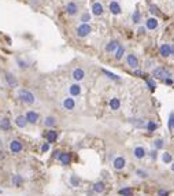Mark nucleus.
<instances>
[{
    "mask_svg": "<svg viewBox=\"0 0 174 196\" xmlns=\"http://www.w3.org/2000/svg\"><path fill=\"white\" fill-rule=\"evenodd\" d=\"M18 97H19V100L22 103H25V104H33V103L36 102L34 95L30 91H28V89H19V91H18Z\"/></svg>",
    "mask_w": 174,
    "mask_h": 196,
    "instance_id": "f257e3e1",
    "label": "nucleus"
},
{
    "mask_svg": "<svg viewBox=\"0 0 174 196\" xmlns=\"http://www.w3.org/2000/svg\"><path fill=\"white\" fill-rule=\"evenodd\" d=\"M152 77L158 78V80H166V78L171 77V74H170V72H167V70L163 69V67H156V69L152 72Z\"/></svg>",
    "mask_w": 174,
    "mask_h": 196,
    "instance_id": "f03ea898",
    "label": "nucleus"
},
{
    "mask_svg": "<svg viewBox=\"0 0 174 196\" xmlns=\"http://www.w3.org/2000/svg\"><path fill=\"white\" fill-rule=\"evenodd\" d=\"M77 36L78 37H86L89 33L92 32V28H91V25L89 23H81L80 26L77 28Z\"/></svg>",
    "mask_w": 174,
    "mask_h": 196,
    "instance_id": "7ed1b4c3",
    "label": "nucleus"
},
{
    "mask_svg": "<svg viewBox=\"0 0 174 196\" xmlns=\"http://www.w3.org/2000/svg\"><path fill=\"white\" fill-rule=\"evenodd\" d=\"M22 149H23V145L19 140H12L11 143H10V151H11L12 154H19Z\"/></svg>",
    "mask_w": 174,
    "mask_h": 196,
    "instance_id": "20e7f679",
    "label": "nucleus"
},
{
    "mask_svg": "<svg viewBox=\"0 0 174 196\" xmlns=\"http://www.w3.org/2000/svg\"><path fill=\"white\" fill-rule=\"evenodd\" d=\"M126 63L129 67H132V69H137L138 67V58L134 55V54H129V55L126 56Z\"/></svg>",
    "mask_w": 174,
    "mask_h": 196,
    "instance_id": "39448f33",
    "label": "nucleus"
},
{
    "mask_svg": "<svg viewBox=\"0 0 174 196\" xmlns=\"http://www.w3.org/2000/svg\"><path fill=\"white\" fill-rule=\"evenodd\" d=\"M108 9H110L111 14H114V15H119L122 12L121 4H119L117 0H113V2H110V6H108Z\"/></svg>",
    "mask_w": 174,
    "mask_h": 196,
    "instance_id": "423d86ee",
    "label": "nucleus"
},
{
    "mask_svg": "<svg viewBox=\"0 0 174 196\" xmlns=\"http://www.w3.org/2000/svg\"><path fill=\"white\" fill-rule=\"evenodd\" d=\"M158 26H159V22H158V19L155 17L148 18V19L145 21V29L147 30H155Z\"/></svg>",
    "mask_w": 174,
    "mask_h": 196,
    "instance_id": "0eeeda50",
    "label": "nucleus"
},
{
    "mask_svg": "<svg viewBox=\"0 0 174 196\" xmlns=\"http://www.w3.org/2000/svg\"><path fill=\"white\" fill-rule=\"evenodd\" d=\"M103 12H104V9H103L102 3H99V2H95V3L92 4V14H93L95 17H100Z\"/></svg>",
    "mask_w": 174,
    "mask_h": 196,
    "instance_id": "6e6552de",
    "label": "nucleus"
},
{
    "mask_svg": "<svg viewBox=\"0 0 174 196\" xmlns=\"http://www.w3.org/2000/svg\"><path fill=\"white\" fill-rule=\"evenodd\" d=\"M66 12L69 15H77L78 14V4L74 2H70L66 6Z\"/></svg>",
    "mask_w": 174,
    "mask_h": 196,
    "instance_id": "1a4fd4ad",
    "label": "nucleus"
},
{
    "mask_svg": "<svg viewBox=\"0 0 174 196\" xmlns=\"http://www.w3.org/2000/svg\"><path fill=\"white\" fill-rule=\"evenodd\" d=\"M71 75L75 81H82L84 78H85V72H84V69H81V67H77V69L73 70Z\"/></svg>",
    "mask_w": 174,
    "mask_h": 196,
    "instance_id": "9d476101",
    "label": "nucleus"
},
{
    "mask_svg": "<svg viewBox=\"0 0 174 196\" xmlns=\"http://www.w3.org/2000/svg\"><path fill=\"white\" fill-rule=\"evenodd\" d=\"M26 121H28V124H37V121H39V114L36 113V111H28L26 113Z\"/></svg>",
    "mask_w": 174,
    "mask_h": 196,
    "instance_id": "9b49d317",
    "label": "nucleus"
},
{
    "mask_svg": "<svg viewBox=\"0 0 174 196\" xmlns=\"http://www.w3.org/2000/svg\"><path fill=\"white\" fill-rule=\"evenodd\" d=\"M63 107H64V110H69V111L74 110V107H75V100L73 99L71 96L66 97V99L63 100Z\"/></svg>",
    "mask_w": 174,
    "mask_h": 196,
    "instance_id": "f8f14e48",
    "label": "nucleus"
},
{
    "mask_svg": "<svg viewBox=\"0 0 174 196\" xmlns=\"http://www.w3.org/2000/svg\"><path fill=\"white\" fill-rule=\"evenodd\" d=\"M58 159L61 160L62 165L67 166V165H70V162H71V155H70L69 152H61V155H59Z\"/></svg>",
    "mask_w": 174,
    "mask_h": 196,
    "instance_id": "ddd939ff",
    "label": "nucleus"
},
{
    "mask_svg": "<svg viewBox=\"0 0 174 196\" xmlns=\"http://www.w3.org/2000/svg\"><path fill=\"white\" fill-rule=\"evenodd\" d=\"M0 129L4 130V132H7V130L11 129V121H10L7 117L2 118V121H0Z\"/></svg>",
    "mask_w": 174,
    "mask_h": 196,
    "instance_id": "4468645a",
    "label": "nucleus"
},
{
    "mask_svg": "<svg viewBox=\"0 0 174 196\" xmlns=\"http://www.w3.org/2000/svg\"><path fill=\"white\" fill-rule=\"evenodd\" d=\"M159 52L163 58H167V56L171 55V50H170V45L169 44H162L159 48Z\"/></svg>",
    "mask_w": 174,
    "mask_h": 196,
    "instance_id": "2eb2a0df",
    "label": "nucleus"
},
{
    "mask_svg": "<svg viewBox=\"0 0 174 196\" xmlns=\"http://www.w3.org/2000/svg\"><path fill=\"white\" fill-rule=\"evenodd\" d=\"M69 92H70V95H71V97L78 96V95L81 93V86H80V84H73V85H70Z\"/></svg>",
    "mask_w": 174,
    "mask_h": 196,
    "instance_id": "dca6fc26",
    "label": "nucleus"
},
{
    "mask_svg": "<svg viewBox=\"0 0 174 196\" xmlns=\"http://www.w3.org/2000/svg\"><path fill=\"white\" fill-rule=\"evenodd\" d=\"M15 125H17L18 128H21V129L26 128V125H28V121H26V117H25V115H18L17 118H15Z\"/></svg>",
    "mask_w": 174,
    "mask_h": 196,
    "instance_id": "f3484780",
    "label": "nucleus"
},
{
    "mask_svg": "<svg viewBox=\"0 0 174 196\" xmlns=\"http://www.w3.org/2000/svg\"><path fill=\"white\" fill-rule=\"evenodd\" d=\"M6 81L10 86H17L18 85V81L15 78V75L12 73H6Z\"/></svg>",
    "mask_w": 174,
    "mask_h": 196,
    "instance_id": "a211bd4d",
    "label": "nucleus"
},
{
    "mask_svg": "<svg viewBox=\"0 0 174 196\" xmlns=\"http://www.w3.org/2000/svg\"><path fill=\"white\" fill-rule=\"evenodd\" d=\"M118 45H119V43L117 41V40H111V41L106 45V52H115Z\"/></svg>",
    "mask_w": 174,
    "mask_h": 196,
    "instance_id": "6ab92c4d",
    "label": "nucleus"
},
{
    "mask_svg": "<svg viewBox=\"0 0 174 196\" xmlns=\"http://www.w3.org/2000/svg\"><path fill=\"white\" fill-rule=\"evenodd\" d=\"M45 137H47V143L52 144V143H55V141L58 140V132H55V130H50Z\"/></svg>",
    "mask_w": 174,
    "mask_h": 196,
    "instance_id": "aec40b11",
    "label": "nucleus"
},
{
    "mask_svg": "<svg viewBox=\"0 0 174 196\" xmlns=\"http://www.w3.org/2000/svg\"><path fill=\"white\" fill-rule=\"evenodd\" d=\"M125 165H126V162H125L124 158L118 156V158H115V159H114V167H115L117 170H121V169H124Z\"/></svg>",
    "mask_w": 174,
    "mask_h": 196,
    "instance_id": "412c9836",
    "label": "nucleus"
},
{
    "mask_svg": "<svg viewBox=\"0 0 174 196\" xmlns=\"http://www.w3.org/2000/svg\"><path fill=\"white\" fill-rule=\"evenodd\" d=\"M55 124H56V118H55V117H52V115L45 117V119H44V125H45L47 128H52Z\"/></svg>",
    "mask_w": 174,
    "mask_h": 196,
    "instance_id": "4be33fe9",
    "label": "nucleus"
},
{
    "mask_svg": "<svg viewBox=\"0 0 174 196\" xmlns=\"http://www.w3.org/2000/svg\"><path fill=\"white\" fill-rule=\"evenodd\" d=\"M134 156L137 158V159H143V158L145 156V149H144L143 147H136L134 148Z\"/></svg>",
    "mask_w": 174,
    "mask_h": 196,
    "instance_id": "5701e85b",
    "label": "nucleus"
},
{
    "mask_svg": "<svg viewBox=\"0 0 174 196\" xmlns=\"http://www.w3.org/2000/svg\"><path fill=\"white\" fill-rule=\"evenodd\" d=\"M110 107H111V110H114V111H117L121 107V102H119L118 97H113V99L110 100Z\"/></svg>",
    "mask_w": 174,
    "mask_h": 196,
    "instance_id": "b1692460",
    "label": "nucleus"
},
{
    "mask_svg": "<svg viewBox=\"0 0 174 196\" xmlns=\"http://www.w3.org/2000/svg\"><path fill=\"white\" fill-rule=\"evenodd\" d=\"M103 73H104V75L106 77H108L110 80H113V81H121V77L119 75H117V74H114V73H111V72H108V70H106V69H103L102 70Z\"/></svg>",
    "mask_w": 174,
    "mask_h": 196,
    "instance_id": "393cba45",
    "label": "nucleus"
},
{
    "mask_svg": "<svg viewBox=\"0 0 174 196\" xmlns=\"http://www.w3.org/2000/svg\"><path fill=\"white\" fill-rule=\"evenodd\" d=\"M104 189H106V185H104V182H102V181H99V182H95V185H93V191H95V192H97V193H102V192H104Z\"/></svg>",
    "mask_w": 174,
    "mask_h": 196,
    "instance_id": "a878e982",
    "label": "nucleus"
},
{
    "mask_svg": "<svg viewBox=\"0 0 174 196\" xmlns=\"http://www.w3.org/2000/svg\"><path fill=\"white\" fill-rule=\"evenodd\" d=\"M124 55H125V47L124 45H118V48L115 50V59L119 61V59H122Z\"/></svg>",
    "mask_w": 174,
    "mask_h": 196,
    "instance_id": "bb28decb",
    "label": "nucleus"
},
{
    "mask_svg": "<svg viewBox=\"0 0 174 196\" xmlns=\"http://www.w3.org/2000/svg\"><path fill=\"white\" fill-rule=\"evenodd\" d=\"M12 184H14L15 187H21V185L23 184L22 176H19V174H15V176H12Z\"/></svg>",
    "mask_w": 174,
    "mask_h": 196,
    "instance_id": "cd10ccee",
    "label": "nucleus"
},
{
    "mask_svg": "<svg viewBox=\"0 0 174 196\" xmlns=\"http://www.w3.org/2000/svg\"><path fill=\"white\" fill-rule=\"evenodd\" d=\"M141 21V12L138 11V10H136L134 12H133V17H132V22L134 23V25H138Z\"/></svg>",
    "mask_w": 174,
    "mask_h": 196,
    "instance_id": "c85d7f7f",
    "label": "nucleus"
},
{
    "mask_svg": "<svg viewBox=\"0 0 174 196\" xmlns=\"http://www.w3.org/2000/svg\"><path fill=\"white\" fill-rule=\"evenodd\" d=\"M70 184H71L73 187H75V188H77V187H80V184H81V180L78 178L77 176H71V177H70Z\"/></svg>",
    "mask_w": 174,
    "mask_h": 196,
    "instance_id": "c756f323",
    "label": "nucleus"
},
{
    "mask_svg": "<svg viewBox=\"0 0 174 196\" xmlns=\"http://www.w3.org/2000/svg\"><path fill=\"white\" fill-rule=\"evenodd\" d=\"M148 9H149V12H151L152 15H159L160 14V10L158 9V6H155V4H149Z\"/></svg>",
    "mask_w": 174,
    "mask_h": 196,
    "instance_id": "7c9ffc66",
    "label": "nucleus"
},
{
    "mask_svg": "<svg viewBox=\"0 0 174 196\" xmlns=\"http://www.w3.org/2000/svg\"><path fill=\"white\" fill-rule=\"evenodd\" d=\"M80 21L82 23H88L89 21H91V14H89V12H84V14L80 17Z\"/></svg>",
    "mask_w": 174,
    "mask_h": 196,
    "instance_id": "2f4dec72",
    "label": "nucleus"
},
{
    "mask_svg": "<svg viewBox=\"0 0 174 196\" xmlns=\"http://www.w3.org/2000/svg\"><path fill=\"white\" fill-rule=\"evenodd\" d=\"M119 195L122 196H133V191L130 188H124V189L119 191Z\"/></svg>",
    "mask_w": 174,
    "mask_h": 196,
    "instance_id": "473e14b6",
    "label": "nucleus"
},
{
    "mask_svg": "<svg viewBox=\"0 0 174 196\" xmlns=\"http://www.w3.org/2000/svg\"><path fill=\"white\" fill-rule=\"evenodd\" d=\"M156 128H158V125L155 124L154 121H149V122H147V129H148L149 132H155V130H156Z\"/></svg>",
    "mask_w": 174,
    "mask_h": 196,
    "instance_id": "72a5a7b5",
    "label": "nucleus"
},
{
    "mask_svg": "<svg viewBox=\"0 0 174 196\" xmlns=\"http://www.w3.org/2000/svg\"><path fill=\"white\" fill-rule=\"evenodd\" d=\"M162 159H163V162H165V163H171V154L165 152V154H163V156H162Z\"/></svg>",
    "mask_w": 174,
    "mask_h": 196,
    "instance_id": "f704fd0d",
    "label": "nucleus"
},
{
    "mask_svg": "<svg viewBox=\"0 0 174 196\" xmlns=\"http://www.w3.org/2000/svg\"><path fill=\"white\" fill-rule=\"evenodd\" d=\"M155 148H158V149L163 148V140H162V138H158V140H155Z\"/></svg>",
    "mask_w": 174,
    "mask_h": 196,
    "instance_id": "c9c22d12",
    "label": "nucleus"
},
{
    "mask_svg": "<svg viewBox=\"0 0 174 196\" xmlns=\"http://www.w3.org/2000/svg\"><path fill=\"white\" fill-rule=\"evenodd\" d=\"M147 85H148V88L151 89V91H154V89L156 88V85H155L154 80H148V81H147Z\"/></svg>",
    "mask_w": 174,
    "mask_h": 196,
    "instance_id": "e433bc0d",
    "label": "nucleus"
},
{
    "mask_svg": "<svg viewBox=\"0 0 174 196\" xmlns=\"http://www.w3.org/2000/svg\"><path fill=\"white\" fill-rule=\"evenodd\" d=\"M136 173H137V176H140V177H143V178H145L147 176H148V174H147V171H144V170H140V169H138L137 171H136Z\"/></svg>",
    "mask_w": 174,
    "mask_h": 196,
    "instance_id": "4c0bfd02",
    "label": "nucleus"
},
{
    "mask_svg": "<svg viewBox=\"0 0 174 196\" xmlns=\"http://www.w3.org/2000/svg\"><path fill=\"white\" fill-rule=\"evenodd\" d=\"M50 149V143H44L41 147V152H47Z\"/></svg>",
    "mask_w": 174,
    "mask_h": 196,
    "instance_id": "58836bf2",
    "label": "nucleus"
},
{
    "mask_svg": "<svg viewBox=\"0 0 174 196\" xmlns=\"http://www.w3.org/2000/svg\"><path fill=\"white\" fill-rule=\"evenodd\" d=\"M18 63H19V67L21 69H26V67H28V63H26V62H23V61H18Z\"/></svg>",
    "mask_w": 174,
    "mask_h": 196,
    "instance_id": "ea45409f",
    "label": "nucleus"
},
{
    "mask_svg": "<svg viewBox=\"0 0 174 196\" xmlns=\"http://www.w3.org/2000/svg\"><path fill=\"white\" fill-rule=\"evenodd\" d=\"M173 119H174V113L170 114V117H169V128L171 129V125H173Z\"/></svg>",
    "mask_w": 174,
    "mask_h": 196,
    "instance_id": "a19ab883",
    "label": "nucleus"
},
{
    "mask_svg": "<svg viewBox=\"0 0 174 196\" xmlns=\"http://www.w3.org/2000/svg\"><path fill=\"white\" fill-rule=\"evenodd\" d=\"M165 82L167 84V85H173L174 81H173V78H171V77H169V78H166V80H165Z\"/></svg>",
    "mask_w": 174,
    "mask_h": 196,
    "instance_id": "79ce46f5",
    "label": "nucleus"
},
{
    "mask_svg": "<svg viewBox=\"0 0 174 196\" xmlns=\"http://www.w3.org/2000/svg\"><path fill=\"white\" fill-rule=\"evenodd\" d=\"M144 32H145V28H140L137 30V33H140V34H144Z\"/></svg>",
    "mask_w": 174,
    "mask_h": 196,
    "instance_id": "37998d69",
    "label": "nucleus"
},
{
    "mask_svg": "<svg viewBox=\"0 0 174 196\" xmlns=\"http://www.w3.org/2000/svg\"><path fill=\"white\" fill-rule=\"evenodd\" d=\"M159 195L160 196H167V192H166V191H159Z\"/></svg>",
    "mask_w": 174,
    "mask_h": 196,
    "instance_id": "c03bdc74",
    "label": "nucleus"
},
{
    "mask_svg": "<svg viewBox=\"0 0 174 196\" xmlns=\"http://www.w3.org/2000/svg\"><path fill=\"white\" fill-rule=\"evenodd\" d=\"M59 155H61V151H55V152H54V158H59Z\"/></svg>",
    "mask_w": 174,
    "mask_h": 196,
    "instance_id": "a18cd8bd",
    "label": "nucleus"
},
{
    "mask_svg": "<svg viewBox=\"0 0 174 196\" xmlns=\"http://www.w3.org/2000/svg\"><path fill=\"white\" fill-rule=\"evenodd\" d=\"M151 156H152V159H155V158H156V151H152L151 152Z\"/></svg>",
    "mask_w": 174,
    "mask_h": 196,
    "instance_id": "49530a36",
    "label": "nucleus"
},
{
    "mask_svg": "<svg viewBox=\"0 0 174 196\" xmlns=\"http://www.w3.org/2000/svg\"><path fill=\"white\" fill-rule=\"evenodd\" d=\"M170 50H171V55L174 56V44H171V45H170Z\"/></svg>",
    "mask_w": 174,
    "mask_h": 196,
    "instance_id": "de8ad7c7",
    "label": "nucleus"
},
{
    "mask_svg": "<svg viewBox=\"0 0 174 196\" xmlns=\"http://www.w3.org/2000/svg\"><path fill=\"white\" fill-rule=\"evenodd\" d=\"M171 170L174 171V163H173V165H171Z\"/></svg>",
    "mask_w": 174,
    "mask_h": 196,
    "instance_id": "09e8293b",
    "label": "nucleus"
},
{
    "mask_svg": "<svg viewBox=\"0 0 174 196\" xmlns=\"http://www.w3.org/2000/svg\"><path fill=\"white\" fill-rule=\"evenodd\" d=\"M171 128H173V129H174V119H173V125H171Z\"/></svg>",
    "mask_w": 174,
    "mask_h": 196,
    "instance_id": "8fccbe9b",
    "label": "nucleus"
},
{
    "mask_svg": "<svg viewBox=\"0 0 174 196\" xmlns=\"http://www.w3.org/2000/svg\"><path fill=\"white\" fill-rule=\"evenodd\" d=\"M0 193H2V189H0Z\"/></svg>",
    "mask_w": 174,
    "mask_h": 196,
    "instance_id": "3c124183",
    "label": "nucleus"
}]
</instances>
